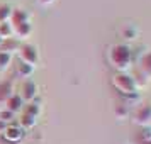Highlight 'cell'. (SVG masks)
I'll return each instance as SVG.
<instances>
[{
  "mask_svg": "<svg viewBox=\"0 0 151 144\" xmlns=\"http://www.w3.org/2000/svg\"><path fill=\"white\" fill-rule=\"evenodd\" d=\"M109 61L112 68L119 69V73H124L132 63V51L126 44H112L109 49Z\"/></svg>",
  "mask_w": 151,
  "mask_h": 144,
  "instance_id": "6da1fadb",
  "label": "cell"
},
{
  "mask_svg": "<svg viewBox=\"0 0 151 144\" xmlns=\"http://www.w3.org/2000/svg\"><path fill=\"white\" fill-rule=\"evenodd\" d=\"M112 85H114L117 92L124 97L139 93V90H137V87H136V82H134V76L127 75V73H117V75L112 78Z\"/></svg>",
  "mask_w": 151,
  "mask_h": 144,
  "instance_id": "7a4b0ae2",
  "label": "cell"
},
{
  "mask_svg": "<svg viewBox=\"0 0 151 144\" xmlns=\"http://www.w3.org/2000/svg\"><path fill=\"white\" fill-rule=\"evenodd\" d=\"M19 58L22 63H27L31 66H36L39 61V54H37V49L32 44H22L19 49Z\"/></svg>",
  "mask_w": 151,
  "mask_h": 144,
  "instance_id": "3957f363",
  "label": "cell"
},
{
  "mask_svg": "<svg viewBox=\"0 0 151 144\" xmlns=\"http://www.w3.org/2000/svg\"><path fill=\"white\" fill-rule=\"evenodd\" d=\"M21 98L24 100V103H31L34 100L36 97H37V85H36L32 80H26V82L22 83L21 87Z\"/></svg>",
  "mask_w": 151,
  "mask_h": 144,
  "instance_id": "277c9868",
  "label": "cell"
},
{
  "mask_svg": "<svg viewBox=\"0 0 151 144\" xmlns=\"http://www.w3.org/2000/svg\"><path fill=\"white\" fill-rule=\"evenodd\" d=\"M22 137H24V129H22L19 124H17V125H15V124H9L5 132H4V139H5L7 143H12V144L21 143Z\"/></svg>",
  "mask_w": 151,
  "mask_h": 144,
  "instance_id": "5b68a950",
  "label": "cell"
},
{
  "mask_svg": "<svg viewBox=\"0 0 151 144\" xmlns=\"http://www.w3.org/2000/svg\"><path fill=\"white\" fill-rule=\"evenodd\" d=\"M134 122L141 127L151 125V105H141L134 114Z\"/></svg>",
  "mask_w": 151,
  "mask_h": 144,
  "instance_id": "8992f818",
  "label": "cell"
},
{
  "mask_svg": "<svg viewBox=\"0 0 151 144\" xmlns=\"http://www.w3.org/2000/svg\"><path fill=\"white\" fill-rule=\"evenodd\" d=\"M10 26L15 27V26H21L24 22H29V15L26 10H22V9H12V15H10Z\"/></svg>",
  "mask_w": 151,
  "mask_h": 144,
  "instance_id": "52a82bcc",
  "label": "cell"
},
{
  "mask_svg": "<svg viewBox=\"0 0 151 144\" xmlns=\"http://www.w3.org/2000/svg\"><path fill=\"white\" fill-rule=\"evenodd\" d=\"M12 95H14V83L10 80L0 82V102H7Z\"/></svg>",
  "mask_w": 151,
  "mask_h": 144,
  "instance_id": "ba28073f",
  "label": "cell"
},
{
  "mask_svg": "<svg viewBox=\"0 0 151 144\" xmlns=\"http://www.w3.org/2000/svg\"><path fill=\"white\" fill-rule=\"evenodd\" d=\"M22 107H24V100L21 98V95H19V93H17V95L14 93V95H12L7 102H5V109L10 110L12 114H15V112H21Z\"/></svg>",
  "mask_w": 151,
  "mask_h": 144,
  "instance_id": "9c48e42d",
  "label": "cell"
},
{
  "mask_svg": "<svg viewBox=\"0 0 151 144\" xmlns=\"http://www.w3.org/2000/svg\"><path fill=\"white\" fill-rule=\"evenodd\" d=\"M14 29V36L15 39L19 41V39H27L29 36H31V32H32V26H31V22H24V24H21V26H15Z\"/></svg>",
  "mask_w": 151,
  "mask_h": 144,
  "instance_id": "30bf717a",
  "label": "cell"
},
{
  "mask_svg": "<svg viewBox=\"0 0 151 144\" xmlns=\"http://www.w3.org/2000/svg\"><path fill=\"white\" fill-rule=\"evenodd\" d=\"M19 49H21V46H19V41H17L15 37H10V39H4L2 46H0V51H4V53H9V54H12V56H14L15 51L19 53Z\"/></svg>",
  "mask_w": 151,
  "mask_h": 144,
  "instance_id": "8fae6325",
  "label": "cell"
},
{
  "mask_svg": "<svg viewBox=\"0 0 151 144\" xmlns=\"http://www.w3.org/2000/svg\"><path fill=\"white\" fill-rule=\"evenodd\" d=\"M139 71L151 82V51L146 53V54L141 58V61H139Z\"/></svg>",
  "mask_w": 151,
  "mask_h": 144,
  "instance_id": "7c38bea8",
  "label": "cell"
},
{
  "mask_svg": "<svg viewBox=\"0 0 151 144\" xmlns=\"http://www.w3.org/2000/svg\"><path fill=\"white\" fill-rule=\"evenodd\" d=\"M32 71H34V66H31V64H27V63H22V61L17 63L15 73H17L19 78H29V76L32 75Z\"/></svg>",
  "mask_w": 151,
  "mask_h": 144,
  "instance_id": "4fadbf2b",
  "label": "cell"
},
{
  "mask_svg": "<svg viewBox=\"0 0 151 144\" xmlns=\"http://www.w3.org/2000/svg\"><path fill=\"white\" fill-rule=\"evenodd\" d=\"M114 115H116L117 120H124L129 117V105L126 103H117L116 109H114Z\"/></svg>",
  "mask_w": 151,
  "mask_h": 144,
  "instance_id": "5bb4252c",
  "label": "cell"
},
{
  "mask_svg": "<svg viewBox=\"0 0 151 144\" xmlns=\"http://www.w3.org/2000/svg\"><path fill=\"white\" fill-rule=\"evenodd\" d=\"M36 122H37V117H32L29 115V114H24V115L21 117V120H19V125H21L22 129H32L36 125Z\"/></svg>",
  "mask_w": 151,
  "mask_h": 144,
  "instance_id": "9a60e30c",
  "label": "cell"
},
{
  "mask_svg": "<svg viewBox=\"0 0 151 144\" xmlns=\"http://www.w3.org/2000/svg\"><path fill=\"white\" fill-rule=\"evenodd\" d=\"M137 34H139V31H137L136 26H132V24H129V26H124L122 27V36L127 39V41H134L137 37Z\"/></svg>",
  "mask_w": 151,
  "mask_h": 144,
  "instance_id": "2e32d148",
  "label": "cell"
},
{
  "mask_svg": "<svg viewBox=\"0 0 151 144\" xmlns=\"http://www.w3.org/2000/svg\"><path fill=\"white\" fill-rule=\"evenodd\" d=\"M14 36V29L10 26V22H2L0 24V37L2 39H10Z\"/></svg>",
  "mask_w": 151,
  "mask_h": 144,
  "instance_id": "e0dca14e",
  "label": "cell"
},
{
  "mask_svg": "<svg viewBox=\"0 0 151 144\" xmlns=\"http://www.w3.org/2000/svg\"><path fill=\"white\" fill-rule=\"evenodd\" d=\"M12 58H14L12 54L0 51V71H4V69H7V68H9V64L12 63Z\"/></svg>",
  "mask_w": 151,
  "mask_h": 144,
  "instance_id": "ac0fdd59",
  "label": "cell"
},
{
  "mask_svg": "<svg viewBox=\"0 0 151 144\" xmlns=\"http://www.w3.org/2000/svg\"><path fill=\"white\" fill-rule=\"evenodd\" d=\"M10 15H12V9L9 5H0V24L2 22H9Z\"/></svg>",
  "mask_w": 151,
  "mask_h": 144,
  "instance_id": "d6986e66",
  "label": "cell"
},
{
  "mask_svg": "<svg viewBox=\"0 0 151 144\" xmlns=\"http://www.w3.org/2000/svg\"><path fill=\"white\" fill-rule=\"evenodd\" d=\"M39 112H41V107L34 102H31L27 107H26V110H24V114H29V115H32V117H37Z\"/></svg>",
  "mask_w": 151,
  "mask_h": 144,
  "instance_id": "ffe728a7",
  "label": "cell"
},
{
  "mask_svg": "<svg viewBox=\"0 0 151 144\" xmlns=\"http://www.w3.org/2000/svg\"><path fill=\"white\" fill-rule=\"evenodd\" d=\"M15 117V114H12V112H10V110H2V112H0V120H4V122L7 124H12V119H14Z\"/></svg>",
  "mask_w": 151,
  "mask_h": 144,
  "instance_id": "44dd1931",
  "label": "cell"
},
{
  "mask_svg": "<svg viewBox=\"0 0 151 144\" xmlns=\"http://www.w3.org/2000/svg\"><path fill=\"white\" fill-rule=\"evenodd\" d=\"M134 82H136V87H137V90H139V88H144V87L150 83V80H148V78H146L141 71H139V75L134 78Z\"/></svg>",
  "mask_w": 151,
  "mask_h": 144,
  "instance_id": "7402d4cb",
  "label": "cell"
},
{
  "mask_svg": "<svg viewBox=\"0 0 151 144\" xmlns=\"http://www.w3.org/2000/svg\"><path fill=\"white\" fill-rule=\"evenodd\" d=\"M139 139H141L143 143H150L151 141V125L150 127H143V132L139 134Z\"/></svg>",
  "mask_w": 151,
  "mask_h": 144,
  "instance_id": "603a6c76",
  "label": "cell"
},
{
  "mask_svg": "<svg viewBox=\"0 0 151 144\" xmlns=\"http://www.w3.org/2000/svg\"><path fill=\"white\" fill-rule=\"evenodd\" d=\"M41 5H51V4H55L56 0H37Z\"/></svg>",
  "mask_w": 151,
  "mask_h": 144,
  "instance_id": "cb8c5ba5",
  "label": "cell"
},
{
  "mask_svg": "<svg viewBox=\"0 0 151 144\" xmlns=\"http://www.w3.org/2000/svg\"><path fill=\"white\" fill-rule=\"evenodd\" d=\"M5 129H7V124L4 122V120H0V134H4Z\"/></svg>",
  "mask_w": 151,
  "mask_h": 144,
  "instance_id": "d4e9b609",
  "label": "cell"
},
{
  "mask_svg": "<svg viewBox=\"0 0 151 144\" xmlns=\"http://www.w3.org/2000/svg\"><path fill=\"white\" fill-rule=\"evenodd\" d=\"M2 42H4V39H2V37H0V46H2Z\"/></svg>",
  "mask_w": 151,
  "mask_h": 144,
  "instance_id": "484cf974",
  "label": "cell"
},
{
  "mask_svg": "<svg viewBox=\"0 0 151 144\" xmlns=\"http://www.w3.org/2000/svg\"><path fill=\"white\" fill-rule=\"evenodd\" d=\"M141 144H151V141H150V143H141Z\"/></svg>",
  "mask_w": 151,
  "mask_h": 144,
  "instance_id": "4316f807",
  "label": "cell"
}]
</instances>
